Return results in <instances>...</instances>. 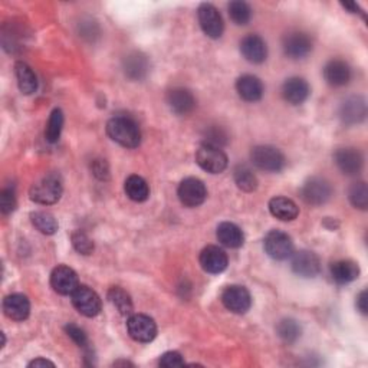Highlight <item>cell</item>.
I'll return each instance as SVG.
<instances>
[{"instance_id": "18", "label": "cell", "mask_w": 368, "mask_h": 368, "mask_svg": "<svg viewBox=\"0 0 368 368\" xmlns=\"http://www.w3.org/2000/svg\"><path fill=\"white\" fill-rule=\"evenodd\" d=\"M240 52L247 62L262 64L266 61L268 46L261 36L247 35L240 42Z\"/></svg>"}, {"instance_id": "16", "label": "cell", "mask_w": 368, "mask_h": 368, "mask_svg": "<svg viewBox=\"0 0 368 368\" xmlns=\"http://www.w3.org/2000/svg\"><path fill=\"white\" fill-rule=\"evenodd\" d=\"M313 50V39L306 34L295 31L284 38V52L291 60H302Z\"/></svg>"}, {"instance_id": "37", "label": "cell", "mask_w": 368, "mask_h": 368, "mask_svg": "<svg viewBox=\"0 0 368 368\" xmlns=\"http://www.w3.org/2000/svg\"><path fill=\"white\" fill-rule=\"evenodd\" d=\"M348 199H350L351 205H353L355 209L365 210L367 206H368V190H367V184H365L364 182L354 183V184L350 187Z\"/></svg>"}, {"instance_id": "33", "label": "cell", "mask_w": 368, "mask_h": 368, "mask_svg": "<svg viewBox=\"0 0 368 368\" xmlns=\"http://www.w3.org/2000/svg\"><path fill=\"white\" fill-rule=\"evenodd\" d=\"M109 302L117 308L121 315H131L132 313V301L131 297L120 287H112L108 291Z\"/></svg>"}, {"instance_id": "15", "label": "cell", "mask_w": 368, "mask_h": 368, "mask_svg": "<svg viewBox=\"0 0 368 368\" xmlns=\"http://www.w3.org/2000/svg\"><path fill=\"white\" fill-rule=\"evenodd\" d=\"M367 104L362 97L353 95L343 101L339 107V118L346 125H355L365 120Z\"/></svg>"}, {"instance_id": "38", "label": "cell", "mask_w": 368, "mask_h": 368, "mask_svg": "<svg viewBox=\"0 0 368 368\" xmlns=\"http://www.w3.org/2000/svg\"><path fill=\"white\" fill-rule=\"evenodd\" d=\"M71 240H72L74 249L78 253L85 254V257H88V254H91L94 252V242L90 239V236L87 233H83L81 231L74 232L71 236Z\"/></svg>"}, {"instance_id": "7", "label": "cell", "mask_w": 368, "mask_h": 368, "mask_svg": "<svg viewBox=\"0 0 368 368\" xmlns=\"http://www.w3.org/2000/svg\"><path fill=\"white\" fill-rule=\"evenodd\" d=\"M177 196L183 206L199 207L206 200L207 189L202 180L196 179V177H187L180 183Z\"/></svg>"}, {"instance_id": "11", "label": "cell", "mask_w": 368, "mask_h": 368, "mask_svg": "<svg viewBox=\"0 0 368 368\" xmlns=\"http://www.w3.org/2000/svg\"><path fill=\"white\" fill-rule=\"evenodd\" d=\"M202 31L212 39H219L223 35L224 23L220 12L210 4H202L197 9Z\"/></svg>"}, {"instance_id": "40", "label": "cell", "mask_w": 368, "mask_h": 368, "mask_svg": "<svg viewBox=\"0 0 368 368\" xmlns=\"http://www.w3.org/2000/svg\"><path fill=\"white\" fill-rule=\"evenodd\" d=\"M16 209V196L15 190L11 187H5L0 193V210L4 214H9Z\"/></svg>"}, {"instance_id": "42", "label": "cell", "mask_w": 368, "mask_h": 368, "mask_svg": "<svg viewBox=\"0 0 368 368\" xmlns=\"http://www.w3.org/2000/svg\"><path fill=\"white\" fill-rule=\"evenodd\" d=\"M93 173L100 180H108L109 179V168L105 160H94L93 161Z\"/></svg>"}, {"instance_id": "2", "label": "cell", "mask_w": 368, "mask_h": 368, "mask_svg": "<svg viewBox=\"0 0 368 368\" xmlns=\"http://www.w3.org/2000/svg\"><path fill=\"white\" fill-rule=\"evenodd\" d=\"M62 191H64L62 177L58 173H49L31 187L29 197L32 202L48 206L58 202L61 199Z\"/></svg>"}, {"instance_id": "43", "label": "cell", "mask_w": 368, "mask_h": 368, "mask_svg": "<svg viewBox=\"0 0 368 368\" xmlns=\"http://www.w3.org/2000/svg\"><path fill=\"white\" fill-rule=\"evenodd\" d=\"M357 308L362 315L367 314V291H361L357 297Z\"/></svg>"}, {"instance_id": "26", "label": "cell", "mask_w": 368, "mask_h": 368, "mask_svg": "<svg viewBox=\"0 0 368 368\" xmlns=\"http://www.w3.org/2000/svg\"><path fill=\"white\" fill-rule=\"evenodd\" d=\"M217 240L226 246V247H231V249H238L243 245L245 242V235L242 232V229L239 228L238 224L232 223V222H223L217 226V232H216Z\"/></svg>"}, {"instance_id": "13", "label": "cell", "mask_w": 368, "mask_h": 368, "mask_svg": "<svg viewBox=\"0 0 368 368\" xmlns=\"http://www.w3.org/2000/svg\"><path fill=\"white\" fill-rule=\"evenodd\" d=\"M50 287L60 295H72L79 287L76 272L65 265L56 266L50 273Z\"/></svg>"}, {"instance_id": "27", "label": "cell", "mask_w": 368, "mask_h": 368, "mask_svg": "<svg viewBox=\"0 0 368 368\" xmlns=\"http://www.w3.org/2000/svg\"><path fill=\"white\" fill-rule=\"evenodd\" d=\"M123 68H124V74L130 79L141 81L143 78H146L149 72V61L143 53L132 52L125 56Z\"/></svg>"}, {"instance_id": "29", "label": "cell", "mask_w": 368, "mask_h": 368, "mask_svg": "<svg viewBox=\"0 0 368 368\" xmlns=\"http://www.w3.org/2000/svg\"><path fill=\"white\" fill-rule=\"evenodd\" d=\"M124 190L128 199L137 203H143L150 197V187L147 182L137 175H132L125 180Z\"/></svg>"}, {"instance_id": "20", "label": "cell", "mask_w": 368, "mask_h": 368, "mask_svg": "<svg viewBox=\"0 0 368 368\" xmlns=\"http://www.w3.org/2000/svg\"><path fill=\"white\" fill-rule=\"evenodd\" d=\"M167 104L175 114L187 116L196 108V98L186 88H173L167 93Z\"/></svg>"}, {"instance_id": "22", "label": "cell", "mask_w": 368, "mask_h": 368, "mask_svg": "<svg viewBox=\"0 0 368 368\" xmlns=\"http://www.w3.org/2000/svg\"><path fill=\"white\" fill-rule=\"evenodd\" d=\"M311 94V88L305 79L294 76L285 81L284 87H282V95L285 101L291 105H301L304 104Z\"/></svg>"}, {"instance_id": "39", "label": "cell", "mask_w": 368, "mask_h": 368, "mask_svg": "<svg viewBox=\"0 0 368 368\" xmlns=\"http://www.w3.org/2000/svg\"><path fill=\"white\" fill-rule=\"evenodd\" d=\"M65 332L78 347L88 348V346H90L88 335L85 334V331L81 327H78L75 324H67L65 325Z\"/></svg>"}, {"instance_id": "9", "label": "cell", "mask_w": 368, "mask_h": 368, "mask_svg": "<svg viewBox=\"0 0 368 368\" xmlns=\"http://www.w3.org/2000/svg\"><path fill=\"white\" fill-rule=\"evenodd\" d=\"M127 329L130 336L137 343H151L157 335V325L154 320L144 314L130 315Z\"/></svg>"}, {"instance_id": "34", "label": "cell", "mask_w": 368, "mask_h": 368, "mask_svg": "<svg viewBox=\"0 0 368 368\" xmlns=\"http://www.w3.org/2000/svg\"><path fill=\"white\" fill-rule=\"evenodd\" d=\"M31 220L35 228L43 235H55L58 232V222L48 212L31 213Z\"/></svg>"}, {"instance_id": "32", "label": "cell", "mask_w": 368, "mask_h": 368, "mask_svg": "<svg viewBox=\"0 0 368 368\" xmlns=\"http://www.w3.org/2000/svg\"><path fill=\"white\" fill-rule=\"evenodd\" d=\"M64 121H65V118H64L62 109L55 108L50 112V117H49V121H48V125L45 130V138H46L48 143H50V144L58 143V139L61 138V134H62Z\"/></svg>"}, {"instance_id": "21", "label": "cell", "mask_w": 368, "mask_h": 368, "mask_svg": "<svg viewBox=\"0 0 368 368\" xmlns=\"http://www.w3.org/2000/svg\"><path fill=\"white\" fill-rule=\"evenodd\" d=\"M236 91L246 102H257L264 97V83L254 75H242L236 81Z\"/></svg>"}, {"instance_id": "4", "label": "cell", "mask_w": 368, "mask_h": 368, "mask_svg": "<svg viewBox=\"0 0 368 368\" xmlns=\"http://www.w3.org/2000/svg\"><path fill=\"white\" fill-rule=\"evenodd\" d=\"M71 297H72V305L81 315L87 318H94L101 313V308H102L101 298L90 287L79 285Z\"/></svg>"}, {"instance_id": "23", "label": "cell", "mask_w": 368, "mask_h": 368, "mask_svg": "<svg viewBox=\"0 0 368 368\" xmlns=\"http://www.w3.org/2000/svg\"><path fill=\"white\" fill-rule=\"evenodd\" d=\"M324 78L331 87H344L351 79V68L346 61L332 60L324 67Z\"/></svg>"}, {"instance_id": "6", "label": "cell", "mask_w": 368, "mask_h": 368, "mask_svg": "<svg viewBox=\"0 0 368 368\" xmlns=\"http://www.w3.org/2000/svg\"><path fill=\"white\" fill-rule=\"evenodd\" d=\"M265 252L275 261H287L294 253L292 239L282 231H271L264 239Z\"/></svg>"}, {"instance_id": "8", "label": "cell", "mask_w": 368, "mask_h": 368, "mask_svg": "<svg viewBox=\"0 0 368 368\" xmlns=\"http://www.w3.org/2000/svg\"><path fill=\"white\" fill-rule=\"evenodd\" d=\"M196 163L210 175H220L228 168V156L222 149L203 144L196 153Z\"/></svg>"}, {"instance_id": "1", "label": "cell", "mask_w": 368, "mask_h": 368, "mask_svg": "<svg viewBox=\"0 0 368 368\" xmlns=\"http://www.w3.org/2000/svg\"><path fill=\"white\" fill-rule=\"evenodd\" d=\"M108 137L125 149H137L141 143V130L130 117H114L107 123Z\"/></svg>"}, {"instance_id": "14", "label": "cell", "mask_w": 368, "mask_h": 368, "mask_svg": "<svg viewBox=\"0 0 368 368\" xmlns=\"http://www.w3.org/2000/svg\"><path fill=\"white\" fill-rule=\"evenodd\" d=\"M334 161L339 172L346 176H357L364 165L362 154L353 147L339 149L334 154Z\"/></svg>"}, {"instance_id": "44", "label": "cell", "mask_w": 368, "mask_h": 368, "mask_svg": "<svg viewBox=\"0 0 368 368\" xmlns=\"http://www.w3.org/2000/svg\"><path fill=\"white\" fill-rule=\"evenodd\" d=\"M55 367V364L49 360H45V358H36L34 361H31L29 364H27V367Z\"/></svg>"}, {"instance_id": "24", "label": "cell", "mask_w": 368, "mask_h": 368, "mask_svg": "<svg viewBox=\"0 0 368 368\" xmlns=\"http://www.w3.org/2000/svg\"><path fill=\"white\" fill-rule=\"evenodd\" d=\"M269 212L273 217H276L278 220L282 222H292L298 217L299 214V207L297 206V203L288 197H273L269 202Z\"/></svg>"}, {"instance_id": "5", "label": "cell", "mask_w": 368, "mask_h": 368, "mask_svg": "<svg viewBox=\"0 0 368 368\" xmlns=\"http://www.w3.org/2000/svg\"><path fill=\"white\" fill-rule=\"evenodd\" d=\"M331 196H332V187L322 177L308 179L301 189L302 200L311 206L325 205L331 199Z\"/></svg>"}, {"instance_id": "28", "label": "cell", "mask_w": 368, "mask_h": 368, "mask_svg": "<svg viewBox=\"0 0 368 368\" xmlns=\"http://www.w3.org/2000/svg\"><path fill=\"white\" fill-rule=\"evenodd\" d=\"M15 74H16L19 90L23 95H32L38 91V78L29 65L25 62H16Z\"/></svg>"}, {"instance_id": "12", "label": "cell", "mask_w": 368, "mask_h": 368, "mask_svg": "<svg viewBox=\"0 0 368 368\" xmlns=\"http://www.w3.org/2000/svg\"><path fill=\"white\" fill-rule=\"evenodd\" d=\"M291 268L295 275L301 278H315L321 272V261L314 252L298 250L292 253Z\"/></svg>"}, {"instance_id": "36", "label": "cell", "mask_w": 368, "mask_h": 368, "mask_svg": "<svg viewBox=\"0 0 368 368\" xmlns=\"http://www.w3.org/2000/svg\"><path fill=\"white\" fill-rule=\"evenodd\" d=\"M228 139H229V135L224 131V128H222L220 125H210L205 131L203 144L222 149L223 146L228 144Z\"/></svg>"}, {"instance_id": "19", "label": "cell", "mask_w": 368, "mask_h": 368, "mask_svg": "<svg viewBox=\"0 0 368 368\" xmlns=\"http://www.w3.org/2000/svg\"><path fill=\"white\" fill-rule=\"evenodd\" d=\"M4 313L12 321L22 322L31 314V302L23 294H11L4 299Z\"/></svg>"}, {"instance_id": "3", "label": "cell", "mask_w": 368, "mask_h": 368, "mask_svg": "<svg viewBox=\"0 0 368 368\" xmlns=\"http://www.w3.org/2000/svg\"><path fill=\"white\" fill-rule=\"evenodd\" d=\"M250 160L254 167L268 173H279L285 167V156L272 146H257L250 153Z\"/></svg>"}, {"instance_id": "45", "label": "cell", "mask_w": 368, "mask_h": 368, "mask_svg": "<svg viewBox=\"0 0 368 368\" xmlns=\"http://www.w3.org/2000/svg\"><path fill=\"white\" fill-rule=\"evenodd\" d=\"M341 6H343L344 9H347L350 13H360V8H358V5L354 4V2H346V4H341Z\"/></svg>"}, {"instance_id": "30", "label": "cell", "mask_w": 368, "mask_h": 368, "mask_svg": "<svg viewBox=\"0 0 368 368\" xmlns=\"http://www.w3.org/2000/svg\"><path fill=\"white\" fill-rule=\"evenodd\" d=\"M276 334L279 335V338L282 341L287 343V344H294L297 343L298 339L302 335V328L298 324V321L292 320V318H284L280 320L276 325Z\"/></svg>"}, {"instance_id": "35", "label": "cell", "mask_w": 368, "mask_h": 368, "mask_svg": "<svg viewBox=\"0 0 368 368\" xmlns=\"http://www.w3.org/2000/svg\"><path fill=\"white\" fill-rule=\"evenodd\" d=\"M228 11H229L231 19L239 26L247 25L252 19L250 6L246 2H242V0H235V2H231L228 6Z\"/></svg>"}, {"instance_id": "31", "label": "cell", "mask_w": 368, "mask_h": 368, "mask_svg": "<svg viewBox=\"0 0 368 368\" xmlns=\"http://www.w3.org/2000/svg\"><path fill=\"white\" fill-rule=\"evenodd\" d=\"M233 179L236 186L246 193H252L258 189V177L254 176V173L252 170L245 165V164H239L235 172H233Z\"/></svg>"}, {"instance_id": "10", "label": "cell", "mask_w": 368, "mask_h": 368, "mask_svg": "<svg viewBox=\"0 0 368 368\" xmlns=\"http://www.w3.org/2000/svg\"><path fill=\"white\" fill-rule=\"evenodd\" d=\"M222 302L233 314H246L252 306V297L242 285H231L222 292Z\"/></svg>"}, {"instance_id": "41", "label": "cell", "mask_w": 368, "mask_h": 368, "mask_svg": "<svg viewBox=\"0 0 368 368\" xmlns=\"http://www.w3.org/2000/svg\"><path fill=\"white\" fill-rule=\"evenodd\" d=\"M160 367H165V368H172V367H182L184 365V360L182 357L180 353L177 351H168L164 353L158 361Z\"/></svg>"}, {"instance_id": "25", "label": "cell", "mask_w": 368, "mask_h": 368, "mask_svg": "<svg viewBox=\"0 0 368 368\" xmlns=\"http://www.w3.org/2000/svg\"><path fill=\"white\" fill-rule=\"evenodd\" d=\"M331 276L338 285H347L360 276V266L354 261L341 259L331 264Z\"/></svg>"}, {"instance_id": "17", "label": "cell", "mask_w": 368, "mask_h": 368, "mask_svg": "<svg viewBox=\"0 0 368 368\" xmlns=\"http://www.w3.org/2000/svg\"><path fill=\"white\" fill-rule=\"evenodd\" d=\"M200 265L203 268L205 272L212 273V275H217L222 273L226 268H228L229 259H228V254L223 249H220L219 246H207L202 250L200 253Z\"/></svg>"}]
</instances>
